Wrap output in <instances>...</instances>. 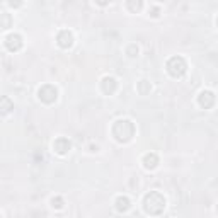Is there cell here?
Wrapping results in <instances>:
<instances>
[{
	"label": "cell",
	"instance_id": "obj_1",
	"mask_svg": "<svg viewBox=\"0 0 218 218\" xmlns=\"http://www.w3.org/2000/svg\"><path fill=\"white\" fill-rule=\"evenodd\" d=\"M167 68H169V72L174 75V77H181L184 72H186V63H184L182 58H171V61L167 63Z\"/></svg>",
	"mask_w": 218,
	"mask_h": 218
},
{
	"label": "cell",
	"instance_id": "obj_6",
	"mask_svg": "<svg viewBox=\"0 0 218 218\" xmlns=\"http://www.w3.org/2000/svg\"><path fill=\"white\" fill-rule=\"evenodd\" d=\"M216 24H218V21H216Z\"/></svg>",
	"mask_w": 218,
	"mask_h": 218
},
{
	"label": "cell",
	"instance_id": "obj_4",
	"mask_svg": "<svg viewBox=\"0 0 218 218\" xmlns=\"http://www.w3.org/2000/svg\"><path fill=\"white\" fill-rule=\"evenodd\" d=\"M128 208H130L128 198H118V209H119V211H126Z\"/></svg>",
	"mask_w": 218,
	"mask_h": 218
},
{
	"label": "cell",
	"instance_id": "obj_3",
	"mask_svg": "<svg viewBox=\"0 0 218 218\" xmlns=\"http://www.w3.org/2000/svg\"><path fill=\"white\" fill-rule=\"evenodd\" d=\"M58 43H60V46L68 48L70 44H72V34H70L68 31H63V33L58 36Z\"/></svg>",
	"mask_w": 218,
	"mask_h": 218
},
{
	"label": "cell",
	"instance_id": "obj_2",
	"mask_svg": "<svg viewBox=\"0 0 218 218\" xmlns=\"http://www.w3.org/2000/svg\"><path fill=\"white\" fill-rule=\"evenodd\" d=\"M5 43H7V48H9L10 51H14V50H19V48H21V38H19L17 34H12L7 38Z\"/></svg>",
	"mask_w": 218,
	"mask_h": 218
},
{
	"label": "cell",
	"instance_id": "obj_5",
	"mask_svg": "<svg viewBox=\"0 0 218 218\" xmlns=\"http://www.w3.org/2000/svg\"><path fill=\"white\" fill-rule=\"evenodd\" d=\"M155 162H157V157H155L154 154L147 155V157H145V165L147 167H155Z\"/></svg>",
	"mask_w": 218,
	"mask_h": 218
}]
</instances>
